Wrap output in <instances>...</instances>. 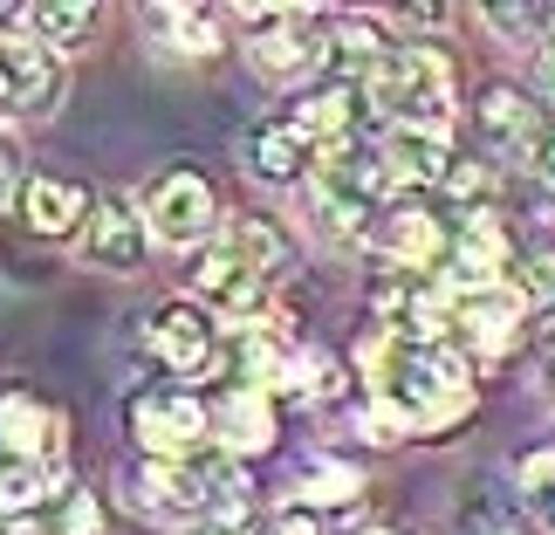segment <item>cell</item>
Masks as SVG:
<instances>
[{
    "mask_svg": "<svg viewBox=\"0 0 555 535\" xmlns=\"http://www.w3.org/2000/svg\"><path fill=\"white\" fill-rule=\"evenodd\" d=\"M241 165L261 186H288V179H302V165H309V138L295 131V124H254L247 144H241Z\"/></svg>",
    "mask_w": 555,
    "mask_h": 535,
    "instance_id": "obj_13",
    "label": "cell"
},
{
    "mask_svg": "<svg viewBox=\"0 0 555 535\" xmlns=\"http://www.w3.org/2000/svg\"><path fill=\"white\" fill-rule=\"evenodd\" d=\"M548 8H487V28H494V35H507V41H528V35H535V28H548Z\"/></svg>",
    "mask_w": 555,
    "mask_h": 535,
    "instance_id": "obj_27",
    "label": "cell"
},
{
    "mask_svg": "<svg viewBox=\"0 0 555 535\" xmlns=\"http://www.w3.org/2000/svg\"><path fill=\"white\" fill-rule=\"evenodd\" d=\"M377 392L412 425H453L474 405V378H466V357L446 336L439 344H404V336H391V351L377 364Z\"/></svg>",
    "mask_w": 555,
    "mask_h": 535,
    "instance_id": "obj_1",
    "label": "cell"
},
{
    "mask_svg": "<svg viewBox=\"0 0 555 535\" xmlns=\"http://www.w3.org/2000/svg\"><path fill=\"white\" fill-rule=\"evenodd\" d=\"M521 495H528V508L555 528V454H528V467H521Z\"/></svg>",
    "mask_w": 555,
    "mask_h": 535,
    "instance_id": "obj_26",
    "label": "cell"
},
{
    "mask_svg": "<svg viewBox=\"0 0 555 535\" xmlns=\"http://www.w3.org/2000/svg\"><path fill=\"white\" fill-rule=\"evenodd\" d=\"M384 55H391V41H384L371 21H336V28L323 35V62L344 76H377Z\"/></svg>",
    "mask_w": 555,
    "mask_h": 535,
    "instance_id": "obj_19",
    "label": "cell"
},
{
    "mask_svg": "<svg viewBox=\"0 0 555 535\" xmlns=\"http://www.w3.org/2000/svg\"><path fill=\"white\" fill-rule=\"evenodd\" d=\"M0 535H49V528H35V522H21V515H14L8 528H0Z\"/></svg>",
    "mask_w": 555,
    "mask_h": 535,
    "instance_id": "obj_35",
    "label": "cell"
},
{
    "mask_svg": "<svg viewBox=\"0 0 555 535\" xmlns=\"http://www.w3.org/2000/svg\"><path fill=\"white\" fill-rule=\"evenodd\" d=\"M384 254H391L398 268H439L446 262V227L418 206H398L391 220H384Z\"/></svg>",
    "mask_w": 555,
    "mask_h": 535,
    "instance_id": "obj_15",
    "label": "cell"
},
{
    "mask_svg": "<svg viewBox=\"0 0 555 535\" xmlns=\"http://www.w3.org/2000/svg\"><path fill=\"white\" fill-rule=\"evenodd\" d=\"M371 111H384L391 124H433L446 131V117H453V62L439 49H391L384 55V69L371 76Z\"/></svg>",
    "mask_w": 555,
    "mask_h": 535,
    "instance_id": "obj_2",
    "label": "cell"
},
{
    "mask_svg": "<svg viewBox=\"0 0 555 535\" xmlns=\"http://www.w3.org/2000/svg\"><path fill=\"white\" fill-rule=\"evenodd\" d=\"M528 158H535V173H542V186L555 192V117L542 124V138H535V152H528Z\"/></svg>",
    "mask_w": 555,
    "mask_h": 535,
    "instance_id": "obj_30",
    "label": "cell"
},
{
    "mask_svg": "<svg viewBox=\"0 0 555 535\" xmlns=\"http://www.w3.org/2000/svg\"><path fill=\"white\" fill-rule=\"evenodd\" d=\"M131 433L138 446H152V460H185L206 440V405L185 392H144L131 412Z\"/></svg>",
    "mask_w": 555,
    "mask_h": 535,
    "instance_id": "obj_5",
    "label": "cell"
},
{
    "mask_svg": "<svg viewBox=\"0 0 555 535\" xmlns=\"http://www.w3.org/2000/svg\"><path fill=\"white\" fill-rule=\"evenodd\" d=\"M96 528H103L96 495H69V535H96Z\"/></svg>",
    "mask_w": 555,
    "mask_h": 535,
    "instance_id": "obj_29",
    "label": "cell"
},
{
    "mask_svg": "<svg viewBox=\"0 0 555 535\" xmlns=\"http://www.w3.org/2000/svg\"><path fill=\"white\" fill-rule=\"evenodd\" d=\"M220 433H227V454H261V446H274V412H268V398L254 392V384H241V392L227 398Z\"/></svg>",
    "mask_w": 555,
    "mask_h": 535,
    "instance_id": "obj_21",
    "label": "cell"
},
{
    "mask_svg": "<svg viewBox=\"0 0 555 535\" xmlns=\"http://www.w3.org/2000/svg\"><path fill=\"white\" fill-rule=\"evenodd\" d=\"M357 535H398V528H357Z\"/></svg>",
    "mask_w": 555,
    "mask_h": 535,
    "instance_id": "obj_36",
    "label": "cell"
},
{
    "mask_svg": "<svg viewBox=\"0 0 555 535\" xmlns=\"http://www.w3.org/2000/svg\"><path fill=\"white\" fill-rule=\"evenodd\" d=\"M144 344H152L158 364H172L179 378L212 371V323H206L192 303H158V309H152V330H144Z\"/></svg>",
    "mask_w": 555,
    "mask_h": 535,
    "instance_id": "obj_7",
    "label": "cell"
},
{
    "mask_svg": "<svg viewBox=\"0 0 555 535\" xmlns=\"http://www.w3.org/2000/svg\"><path fill=\"white\" fill-rule=\"evenodd\" d=\"M480 131H487V138H501V144H521V152H535L542 117H535V103H528L521 90L494 82V90H480Z\"/></svg>",
    "mask_w": 555,
    "mask_h": 535,
    "instance_id": "obj_18",
    "label": "cell"
},
{
    "mask_svg": "<svg viewBox=\"0 0 555 535\" xmlns=\"http://www.w3.org/2000/svg\"><path fill=\"white\" fill-rule=\"evenodd\" d=\"M82 213H90V186L82 179H35L28 186V200H21V220H28L35 233H69Z\"/></svg>",
    "mask_w": 555,
    "mask_h": 535,
    "instance_id": "obj_16",
    "label": "cell"
},
{
    "mask_svg": "<svg viewBox=\"0 0 555 535\" xmlns=\"http://www.w3.org/2000/svg\"><path fill=\"white\" fill-rule=\"evenodd\" d=\"M323 62V35H309L302 21H274L268 35H254V69L268 82H302Z\"/></svg>",
    "mask_w": 555,
    "mask_h": 535,
    "instance_id": "obj_14",
    "label": "cell"
},
{
    "mask_svg": "<svg viewBox=\"0 0 555 535\" xmlns=\"http://www.w3.org/2000/svg\"><path fill=\"white\" fill-rule=\"evenodd\" d=\"M453 316H460V330H474L480 351H501L521 323V295L515 289H480V295H460Z\"/></svg>",
    "mask_w": 555,
    "mask_h": 535,
    "instance_id": "obj_17",
    "label": "cell"
},
{
    "mask_svg": "<svg viewBox=\"0 0 555 535\" xmlns=\"http://www.w3.org/2000/svg\"><path fill=\"white\" fill-rule=\"evenodd\" d=\"M55 446H62V412H49L35 392H0V460L49 467Z\"/></svg>",
    "mask_w": 555,
    "mask_h": 535,
    "instance_id": "obj_8",
    "label": "cell"
},
{
    "mask_svg": "<svg viewBox=\"0 0 555 535\" xmlns=\"http://www.w3.org/2000/svg\"><path fill=\"white\" fill-rule=\"evenodd\" d=\"M268 535H323V528H315L309 515H282V522H274V528H268Z\"/></svg>",
    "mask_w": 555,
    "mask_h": 535,
    "instance_id": "obj_31",
    "label": "cell"
},
{
    "mask_svg": "<svg viewBox=\"0 0 555 535\" xmlns=\"http://www.w3.org/2000/svg\"><path fill=\"white\" fill-rule=\"evenodd\" d=\"M302 501H357V474L350 467H315L302 481Z\"/></svg>",
    "mask_w": 555,
    "mask_h": 535,
    "instance_id": "obj_28",
    "label": "cell"
},
{
    "mask_svg": "<svg viewBox=\"0 0 555 535\" xmlns=\"http://www.w3.org/2000/svg\"><path fill=\"white\" fill-rule=\"evenodd\" d=\"M384 165H391L398 186H433V179H446V165H453V144H446V131H433V124H391Z\"/></svg>",
    "mask_w": 555,
    "mask_h": 535,
    "instance_id": "obj_12",
    "label": "cell"
},
{
    "mask_svg": "<svg viewBox=\"0 0 555 535\" xmlns=\"http://www.w3.org/2000/svg\"><path fill=\"white\" fill-rule=\"evenodd\" d=\"M192 535H227V528H192Z\"/></svg>",
    "mask_w": 555,
    "mask_h": 535,
    "instance_id": "obj_37",
    "label": "cell"
},
{
    "mask_svg": "<svg viewBox=\"0 0 555 535\" xmlns=\"http://www.w3.org/2000/svg\"><path fill=\"white\" fill-rule=\"evenodd\" d=\"M8 179H14V152L0 144V192H8Z\"/></svg>",
    "mask_w": 555,
    "mask_h": 535,
    "instance_id": "obj_34",
    "label": "cell"
},
{
    "mask_svg": "<svg viewBox=\"0 0 555 535\" xmlns=\"http://www.w3.org/2000/svg\"><path fill=\"white\" fill-rule=\"evenodd\" d=\"M131 501L144 508V515H158V522H192V515H206L199 481H192V460H144L138 474H131Z\"/></svg>",
    "mask_w": 555,
    "mask_h": 535,
    "instance_id": "obj_9",
    "label": "cell"
},
{
    "mask_svg": "<svg viewBox=\"0 0 555 535\" xmlns=\"http://www.w3.org/2000/svg\"><path fill=\"white\" fill-rule=\"evenodd\" d=\"M501 268H507V233H501V220L487 206H474V213H460V233L446 241V262H439V275H446V295H480V289H501Z\"/></svg>",
    "mask_w": 555,
    "mask_h": 535,
    "instance_id": "obj_4",
    "label": "cell"
},
{
    "mask_svg": "<svg viewBox=\"0 0 555 535\" xmlns=\"http://www.w3.org/2000/svg\"><path fill=\"white\" fill-rule=\"evenodd\" d=\"M371 117H377V111H371V90H357V82H330V90L302 97V111H295L288 124H295L302 138L330 144V138H364Z\"/></svg>",
    "mask_w": 555,
    "mask_h": 535,
    "instance_id": "obj_11",
    "label": "cell"
},
{
    "mask_svg": "<svg viewBox=\"0 0 555 535\" xmlns=\"http://www.w3.org/2000/svg\"><path fill=\"white\" fill-rule=\"evenodd\" d=\"M144 241H152L144 206H131V200H96L82 254H90L96 268H138V262H144Z\"/></svg>",
    "mask_w": 555,
    "mask_h": 535,
    "instance_id": "obj_10",
    "label": "cell"
},
{
    "mask_svg": "<svg viewBox=\"0 0 555 535\" xmlns=\"http://www.w3.org/2000/svg\"><path fill=\"white\" fill-rule=\"evenodd\" d=\"M220 247H227V254H233V262H241L247 275H261V282H268L274 268H282V254H288V247H282V233H274L268 220H233Z\"/></svg>",
    "mask_w": 555,
    "mask_h": 535,
    "instance_id": "obj_22",
    "label": "cell"
},
{
    "mask_svg": "<svg viewBox=\"0 0 555 535\" xmlns=\"http://www.w3.org/2000/svg\"><path fill=\"white\" fill-rule=\"evenodd\" d=\"M192 481H199V501H206V515H220L233 522L247 508V474L233 467V454L220 446V454H192Z\"/></svg>",
    "mask_w": 555,
    "mask_h": 535,
    "instance_id": "obj_20",
    "label": "cell"
},
{
    "mask_svg": "<svg viewBox=\"0 0 555 535\" xmlns=\"http://www.w3.org/2000/svg\"><path fill=\"white\" fill-rule=\"evenodd\" d=\"M55 474L49 467H35V460H0V508H28L35 495H49Z\"/></svg>",
    "mask_w": 555,
    "mask_h": 535,
    "instance_id": "obj_24",
    "label": "cell"
},
{
    "mask_svg": "<svg viewBox=\"0 0 555 535\" xmlns=\"http://www.w3.org/2000/svg\"><path fill=\"white\" fill-rule=\"evenodd\" d=\"M152 28H165V41L179 49H212V14H192V8H152Z\"/></svg>",
    "mask_w": 555,
    "mask_h": 535,
    "instance_id": "obj_25",
    "label": "cell"
},
{
    "mask_svg": "<svg viewBox=\"0 0 555 535\" xmlns=\"http://www.w3.org/2000/svg\"><path fill=\"white\" fill-rule=\"evenodd\" d=\"M542 384H548V392H555V336H548V344H542Z\"/></svg>",
    "mask_w": 555,
    "mask_h": 535,
    "instance_id": "obj_33",
    "label": "cell"
},
{
    "mask_svg": "<svg viewBox=\"0 0 555 535\" xmlns=\"http://www.w3.org/2000/svg\"><path fill=\"white\" fill-rule=\"evenodd\" d=\"M55 97H62V62H55V49H41V41H0V103L41 117Z\"/></svg>",
    "mask_w": 555,
    "mask_h": 535,
    "instance_id": "obj_6",
    "label": "cell"
},
{
    "mask_svg": "<svg viewBox=\"0 0 555 535\" xmlns=\"http://www.w3.org/2000/svg\"><path fill=\"white\" fill-rule=\"evenodd\" d=\"M28 21H35L41 49H76V41L96 28V8H82V0H49V8H28Z\"/></svg>",
    "mask_w": 555,
    "mask_h": 535,
    "instance_id": "obj_23",
    "label": "cell"
},
{
    "mask_svg": "<svg viewBox=\"0 0 555 535\" xmlns=\"http://www.w3.org/2000/svg\"><path fill=\"white\" fill-rule=\"evenodd\" d=\"M144 227H152L165 247H199L206 227H212V186H206V173H192V165L158 173L152 192H144Z\"/></svg>",
    "mask_w": 555,
    "mask_h": 535,
    "instance_id": "obj_3",
    "label": "cell"
},
{
    "mask_svg": "<svg viewBox=\"0 0 555 535\" xmlns=\"http://www.w3.org/2000/svg\"><path fill=\"white\" fill-rule=\"evenodd\" d=\"M542 90L555 97V41H548V49H542Z\"/></svg>",
    "mask_w": 555,
    "mask_h": 535,
    "instance_id": "obj_32",
    "label": "cell"
}]
</instances>
